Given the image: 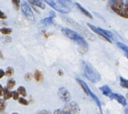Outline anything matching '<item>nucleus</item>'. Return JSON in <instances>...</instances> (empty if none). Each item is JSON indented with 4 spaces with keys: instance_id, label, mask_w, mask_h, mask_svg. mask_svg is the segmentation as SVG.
Returning <instances> with one entry per match:
<instances>
[{
    "instance_id": "nucleus-9",
    "label": "nucleus",
    "mask_w": 128,
    "mask_h": 114,
    "mask_svg": "<svg viewBox=\"0 0 128 114\" xmlns=\"http://www.w3.org/2000/svg\"><path fill=\"white\" fill-rule=\"evenodd\" d=\"M58 95L60 100L64 102H69L71 100V94L67 89L64 87H61L59 88L58 92Z\"/></svg>"
},
{
    "instance_id": "nucleus-22",
    "label": "nucleus",
    "mask_w": 128,
    "mask_h": 114,
    "mask_svg": "<svg viewBox=\"0 0 128 114\" xmlns=\"http://www.w3.org/2000/svg\"><path fill=\"white\" fill-rule=\"evenodd\" d=\"M16 85V82L15 80L12 79V80H9L8 81V83H7V88L8 90L9 89H12L14 88V87Z\"/></svg>"
},
{
    "instance_id": "nucleus-30",
    "label": "nucleus",
    "mask_w": 128,
    "mask_h": 114,
    "mask_svg": "<svg viewBox=\"0 0 128 114\" xmlns=\"http://www.w3.org/2000/svg\"><path fill=\"white\" fill-rule=\"evenodd\" d=\"M36 114H50V112H48V111H47V110H41V111H40V112H38V113Z\"/></svg>"
},
{
    "instance_id": "nucleus-10",
    "label": "nucleus",
    "mask_w": 128,
    "mask_h": 114,
    "mask_svg": "<svg viewBox=\"0 0 128 114\" xmlns=\"http://www.w3.org/2000/svg\"><path fill=\"white\" fill-rule=\"evenodd\" d=\"M112 100H116L118 103H120L121 105L124 106H126L127 105V102H126V98H124V96L119 94H112V96L111 97Z\"/></svg>"
},
{
    "instance_id": "nucleus-11",
    "label": "nucleus",
    "mask_w": 128,
    "mask_h": 114,
    "mask_svg": "<svg viewBox=\"0 0 128 114\" xmlns=\"http://www.w3.org/2000/svg\"><path fill=\"white\" fill-rule=\"evenodd\" d=\"M56 17V14L55 12L52 11L50 12V16L48 17V18H46L44 20H41V24L44 25V26H49V25H51L52 24H53L54 22V18Z\"/></svg>"
},
{
    "instance_id": "nucleus-26",
    "label": "nucleus",
    "mask_w": 128,
    "mask_h": 114,
    "mask_svg": "<svg viewBox=\"0 0 128 114\" xmlns=\"http://www.w3.org/2000/svg\"><path fill=\"white\" fill-rule=\"evenodd\" d=\"M54 114H70L69 112H66L65 110H60V109H58V110H56L55 112H54Z\"/></svg>"
},
{
    "instance_id": "nucleus-29",
    "label": "nucleus",
    "mask_w": 128,
    "mask_h": 114,
    "mask_svg": "<svg viewBox=\"0 0 128 114\" xmlns=\"http://www.w3.org/2000/svg\"><path fill=\"white\" fill-rule=\"evenodd\" d=\"M0 19H2V20H6V19H7V16L4 14V12H2L1 10H0Z\"/></svg>"
},
{
    "instance_id": "nucleus-17",
    "label": "nucleus",
    "mask_w": 128,
    "mask_h": 114,
    "mask_svg": "<svg viewBox=\"0 0 128 114\" xmlns=\"http://www.w3.org/2000/svg\"><path fill=\"white\" fill-rule=\"evenodd\" d=\"M3 94H4V100H9L12 97V92H10L7 88H4L3 90Z\"/></svg>"
},
{
    "instance_id": "nucleus-20",
    "label": "nucleus",
    "mask_w": 128,
    "mask_h": 114,
    "mask_svg": "<svg viewBox=\"0 0 128 114\" xmlns=\"http://www.w3.org/2000/svg\"><path fill=\"white\" fill-rule=\"evenodd\" d=\"M14 74V70L12 67H8L6 69V71L5 72V75L8 77H10V76H13Z\"/></svg>"
},
{
    "instance_id": "nucleus-18",
    "label": "nucleus",
    "mask_w": 128,
    "mask_h": 114,
    "mask_svg": "<svg viewBox=\"0 0 128 114\" xmlns=\"http://www.w3.org/2000/svg\"><path fill=\"white\" fill-rule=\"evenodd\" d=\"M18 93L20 95H22L23 97H26L27 96V93H26V88L24 86H20L18 89Z\"/></svg>"
},
{
    "instance_id": "nucleus-7",
    "label": "nucleus",
    "mask_w": 128,
    "mask_h": 114,
    "mask_svg": "<svg viewBox=\"0 0 128 114\" xmlns=\"http://www.w3.org/2000/svg\"><path fill=\"white\" fill-rule=\"evenodd\" d=\"M21 9L24 14V16L28 18V20H30L32 23L35 22V17H34V12L32 11V8L28 4V2H23L21 4Z\"/></svg>"
},
{
    "instance_id": "nucleus-24",
    "label": "nucleus",
    "mask_w": 128,
    "mask_h": 114,
    "mask_svg": "<svg viewBox=\"0 0 128 114\" xmlns=\"http://www.w3.org/2000/svg\"><path fill=\"white\" fill-rule=\"evenodd\" d=\"M20 1H18V0H14L12 1V4L14 5V8L16 10H19L20 9Z\"/></svg>"
},
{
    "instance_id": "nucleus-5",
    "label": "nucleus",
    "mask_w": 128,
    "mask_h": 114,
    "mask_svg": "<svg viewBox=\"0 0 128 114\" xmlns=\"http://www.w3.org/2000/svg\"><path fill=\"white\" fill-rule=\"evenodd\" d=\"M87 25H88V27H90V29H91L93 32H94L95 33L98 34L101 38H103L104 40H106L107 42H110V43H112V41L114 40L113 34H112L110 31L104 30V29H102V28H99V27L94 26V25H92V24H89V23H88Z\"/></svg>"
},
{
    "instance_id": "nucleus-4",
    "label": "nucleus",
    "mask_w": 128,
    "mask_h": 114,
    "mask_svg": "<svg viewBox=\"0 0 128 114\" xmlns=\"http://www.w3.org/2000/svg\"><path fill=\"white\" fill-rule=\"evenodd\" d=\"M46 3L50 6L54 10L62 14H69L71 12V8L69 7L68 4L70 3L68 1H57V0H49L45 1Z\"/></svg>"
},
{
    "instance_id": "nucleus-21",
    "label": "nucleus",
    "mask_w": 128,
    "mask_h": 114,
    "mask_svg": "<svg viewBox=\"0 0 128 114\" xmlns=\"http://www.w3.org/2000/svg\"><path fill=\"white\" fill-rule=\"evenodd\" d=\"M120 86H122V88L128 89V80L126 79H124L122 77H120Z\"/></svg>"
},
{
    "instance_id": "nucleus-35",
    "label": "nucleus",
    "mask_w": 128,
    "mask_h": 114,
    "mask_svg": "<svg viewBox=\"0 0 128 114\" xmlns=\"http://www.w3.org/2000/svg\"><path fill=\"white\" fill-rule=\"evenodd\" d=\"M18 114V113H14V114Z\"/></svg>"
},
{
    "instance_id": "nucleus-23",
    "label": "nucleus",
    "mask_w": 128,
    "mask_h": 114,
    "mask_svg": "<svg viewBox=\"0 0 128 114\" xmlns=\"http://www.w3.org/2000/svg\"><path fill=\"white\" fill-rule=\"evenodd\" d=\"M6 107V102L4 100H0V112H3L5 111Z\"/></svg>"
},
{
    "instance_id": "nucleus-1",
    "label": "nucleus",
    "mask_w": 128,
    "mask_h": 114,
    "mask_svg": "<svg viewBox=\"0 0 128 114\" xmlns=\"http://www.w3.org/2000/svg\"><path fill=\"white\" fill-rule=\"evenodd\" d=\"M62 32L67 38H68L69 39L73 40L74 42L77 43V44L80 47V50H81L80 52H82V53H85V52L88 51V48H89L88 43L77 32H74V30H70V29L67 28H62Z\"/></svg>"
},
{
    "instance_id": "nucleus-25",
    "label": "nucleus",
    "mask_w": 128,
    "mask_h": 114,
    "mask_svg": "<svg viewBox=\"0 0 128 114\" xmlns=\"http://www.w3.org/2000/svg\"><path fill=\"white\" fill-rule=\"evenodd\" d=\"M18 101H19V103L20 104H22L23 106H28V104H29V102L27 101L26 100H25L24 98H20L18 99Z\"/></svg>"
},
{
    "instance_id": "nucleus-6",
    "label": "nucleus",
    "mask_w": 128,
    "mask_h": 114,
    "mask_svg": "<svg viewBox=\"0 0 128 114\" xmlns=\"http://www.w3.org/2000/svg\"><path fill=\"white\" fill-rule=\"evenodd\" d=\"M76 81H77V82H78V84H80V86H81L82 89L84 90V92H85L87 95L90 96V97H91V98H92L94 101H95V102H96V104H97V106H98V108H99V109H100V112L103 114V113H102V103H101V102H100V100H99V98H98V97H97V96H96V95H95V94H94V93L91 91V90H90V89L89 88L88 85L86 84V82H84L83 80H80V79H78V78L76 79Z\"/></svg>"
},
{
    "instance_id": "nucleus-16",
    "label": "nucleus",
    "mask_w": 128,
    "mask_h": 114,
    "mask_svg": "<svg viewBox=\"0 0 128 114\" xmlns=\"http://www.w3.org/2000/svg\"><path fill=\"white\" fill-rule=\"evenodd\" d=\"M117 46H118V48H120L122 51H124L125 52V54H126V56L128 57V46L125 45L124 44H122L121 42H117V44H116Z\"/></svg>"
},
{
    "instance_id": "nucleus-27",
    "label": "nucleus",
    "mask_w": 128,
    "mask_h": 114,
    "mask_svg": "<svg viewBox=\"0 0 128 114\" xmlns=\"http://www.w3.org/2000/svg\"><path fill=\"white\" fill-rule=\"evenodd\" d=\"M12 96L14 100H17L19 99V94L18 93V92H12Z\"/></svg>"
},
{
    "instance_id": "nucleus-32",
    "label": "nucleus",
    "mask_w": 128,
    "mask_h": 114,
    "mask_svg": "<svg viewBox=\"0 0 128 114\" xmlns=\"http://www.w3.org/2000/svg\"><path fill=\"white\" fill-rule=\"evenodd\" d=\"M58 74L59 76H64V72L62 70H59L58 72Z\"/></svg>"
},
{
    "instance_id": "nucleus-14",
    "label": "nucleus",
    "mask_w": 128,
    "mask_h": 114,
    "mask_svg": "<svg viewBox=\"0 0 128 114\" xmlns=\"http://www.w3.org/2000/svg\"><path fill=\"white\" fill-rule=\"evenodd\" d=\"M28 3L30 4L31 5L36 6V7L40 8L41 9H45L46 8L44 2H42V1H28Z\"/></svg>"
},
{
    "instance_id": "nucleus-19",
    "label": "nucleus",
    "mask_w": 128,
    "mask_h": 114,
    "mask_svg": "<svg viewBox=\"0 0 128 114\" xmlns=\"http://www.w3.org/2000/svg\"><path fill=\"white\" fill-rule=\"evenodd\" d=\"M0 32L4 35H9V34H12V30L11 28H2L0 29Z\"/></svg>"
},
{
    "instance_id": "nucleus-12",
    "label": "nucleus",
    "mask_w": 128,
    "mask_h": 114,
    "mask_svg": "<svg viewBox=\"0 0 128 114\" xmlns=\"http://www.w3.org/2000/svg\"><path fill=\"white\" fill-rule=\"evenodd\" d=\"M99 89H100V90L102 92V94H104V96H107V97L111 99V97H112L113 93H112L111 89L109 88V86H107V85H105V86H103L102 87H100Z\"/></svg>"
},
{
    "instance_id": "nucleus-34",
    "label": "nucleus",
    "mask_w": 128,
    "mask_h": 114,
    "mask_svg": "<svg viewBox=\"0 0 128 114\" xmlns=\"http://www.w3.org/2000/svg\"><path fill=\"white\" fill-rule=\"evenodd\" d=\"M128 112V110L126 109V114H128V112Z\"/></svg>"
},
{
    "instance_id": "nucleus-3",
    "label": "nucleus",
    "mask_w": 128,
    "mask_h": 114,
    "mask_svg": "<svg viewBox=\"0 0 128 114\" xmlns=\"http://www.w3.org/2000/svg\"><path fill=\"white\" fill-rule=\"evenodd\" d=\"M108 5L116 14L122 18L128 19V2H125L122 0H112L108 2Z\"/></svg>"
},
{
    "instance_id": "nucleus-33",
    "label": "nucleus",
    "mask_w": 128,
    "mask_h": 114,
    "mask_svg": "<svg viewBox=\"0 0 128 114\" xmlns=\"http://www.w3.org/2000/svg\"><path fill=\"white\" fill-rule=\"evenodd\" d=\"M3 90H4V88L2 87V86L0 84V97L2 96V94H3Z\"/></svg>"
},
{
    "instance_id": "nucleus-8",
    "label": "nucleus",
    "mask_w": 128,
    "mask_h": 114,
    "mask_svg": "<svg viewBox=\"0 0 128 114\" xmlns=\"http://www.w3.org/2000/svg\"><path fill=\"white\" fill-rule=\"evenodd\" d=\"M71 114H79L80 108L78 103L76 102H69L64 106V110Z\"/></svg>"
},
{
    "instance_id": "nucleus-2",
    "label": "nucleus",
    "mask_w": 128,
    "mask_h": 114,
    "mask_svg": "<svg viewBox=\"0 0 128 114\" xmlns=\"http://www.w3.org/2000/svg\"><path fill=\"white\" fill-rule=\"evenodd\" d=\"M82 66L83 68L84 75L87 79L92 83L96 84L100 82L102 77L99 72L93 67L92 64L89 62L82 61Z\"/></svg>"
},
{
    "instance_id": "nucleus-13",
    "label": "nucleus",
    "mask_w": 128,
    "mask_h": 114,
    "mask_svg": "<svg viewBox=\"0 0 128 114\" xmlns=\"http://www.w3.org/2000/svg\"><path fill=\"white\" fill-rule=\"evenodd\" d=\"M75 4H76V6H77V8H78V9L80 10V12H82V14H84V15H85V16H87L88 18H90V19H92V18H93V17H92V14H90V12H88V10H86V9L84 8V7H82V6H81L80 4H79V3H78V2H76V3H75Z\"/></svg>"
},
{
    "instance_id": "nucleus-28",
    "label": "nucleus",
    "mask_w": 128,
    "mask_h": 114,
    "mask_svg": "<svg viewBox=\"0 0 128 114\" xmlns=\"http://www.w3.org/2000/svg\"><path fill=\"white\" fill-rule=\"evenodd\" d=\"M32 78V74L31 73H28L25 75V80L26 81H30Z\"/></svg>"
},
{
    "instance_id": "nucleus-15",
    "label": "nucleus",
    "mask_w": 128,
    "mask_h": 114,
    "mask_svg": "<svg viewBox=\"0 0 128 114\" xmlns=\"http://www.w3.org/2000/svg\"><path fill=\"white\" fill-rule=\"evenodd\" d=\"M34 78L37 82H42V80H44V76H43V74L40 71L36 70L35 73H34Z\"/></svg>"
},
{
    "instance_id": "nucleus-31",
    "label": "nucleus",
    "mask_w": 128,
    "mask_h": 114,
    "mask_svg": "<svg viewBox=\"0 0 128 114\" xmlns=\"http://www.w3.org/2000/svg\"><path fill=\"white\" fill-rule=\"evenodd\" d=\"M4 76H5V72H4V70L0 69V79L3 78Z\"/></svg>"
}]
</instances>
